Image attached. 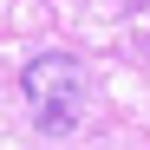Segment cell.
Instances as JSON below:
<instances>
[{
  "mask_svg": "<svg viewBox=\"0 0 150 150\" xmlns=\"http://www.w3.org/2000/svg\"><path fill=\"white\" fill-rule=\"evenodd\" d=\"M20 91L33 105V124L46 137H65L85 111V65L65 59V52H39L26 72H20Z\"/></svg>",
  "mask_w": 150,
  "mask_h": 150,
  "instance_id": "6da1fadb",
  "label": "cell"
}]
</instances>
